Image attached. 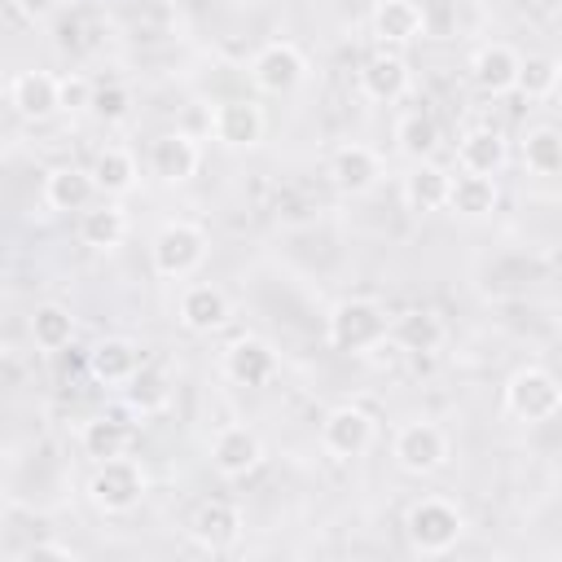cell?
Returning a JSON list of instances; mask_svg holds the SVG:
<instances>
[{
	"label": "cell",
	"instance_id": "cell-1",
	"mask_svg": "<svg viewBox=\"0 0 562 562\" xmlns=\"http://www.w3.org/2000/svg\"><path fill=\"white\" fill-rule=\"evenodd\" d=\"M461 536H465V509L448 496H417L404 509V540L422 558L452 553L461 544Z\"/></svg>",
	"mask_w": 562,
	"mask_h": 562
},
{
	"label": "cell",
	"instance_id": "cell-2",
	"mask_svg": "<svg viewBox=\"0 0 562 562\" xmlns=\"http://www.w3.org/2000/svg\"><path fill=\"white\" fill-rule=\"evenodd\" d=\"M325 338L334 351H351V356H364L373 351L382 338H391V321H386V307L378 299H342L329 307V321H325Z\"/></svg>",
	"mask_w": 562,
	"mask_h": 562
},
{
	"label": "cell",
	"instance_id": "cell-3",
	"mask_svg": "<svg viewBox=\"0 0 562 562\" xmlns=\"http://www.w3.org/2000/svg\"><path fill=\"white\" fill-rule=\"evenodd\" d=\"M149 492V470L136 461V457H110V461H97V470L88 474V501L92 509L119 518V514H132Z\"/></svg>",
	"mask_w": 562,
	"mask_h": 562
},
{
	"label": "cell",
	"instance_id": "cell-4",
	"mask_svg": "<svg viewBox=\"0 0 562 562\" xmlns=\"http://www.w3.org/2000/svg\"><path fill=\"white\" fill-rule=\"evenodd\" d=\"M206 259V228L193 220H171L154 233L149 241V263L162 281H184L202 268Z\"/></svg>",
	"mask_w": 562,
	"mask_h": 562
},
{
	"label": "cell",
	"instance_id": "cell-5",
	"mask_svg": "<svg viewBox=\"0 0 562 562\" xmlns=\"http://www.w3.org/2000/svg\"><path fill=\"white\" fill-rule=\"evenodd\" d=\"M505 413L518 417V422H527V426L553 422L562 413V382L544 364L514 369L509 382H505Z\"/></svg>",
	"mask_w": 562,
	"mask_h": 562
},
{
	"label": "cell",
	"instance_id": "cell-6",
	"mask_svg": "<svg viewBox=\"0 0 562 562\" xmlns=\"http://www.w3.org/2000/svg\"><path fill=\"white\" fill-rule=\"evenodd\" d=\"M391 457H395V465H400L404 474H435V470L448 465L452 439H448V430H443L439 422H422V417H417V422H404V426L395 430Z\"/></svg>",
	"mask_w": 562,
	"mask_h": 562
},
{
	"label": "cell",
	"instance_id": "cell-7",
	"mask_svg": "<svg viewBox=\"0 0 562 562\" xmlns=\"http://www.w3.org/2000/svg\"><path fill=\"white\" fill-rule=\"evenodd\" d=\"M373 439H378V422H373V413L360 408V404H338V408H329L325 422H321V448H325V457H334V461H356V457H364V452L373 448Z\"/></svg>",
	"mask_w": 562,
	"mask_h": 562
},
{
	"label": "cell",
	"instance_id": "cell-8",
	"mask_svg": "<svg viewBox=\"0 0 562 562\" xmlns=\"http://www.w3.org/2000/svg\"><path fill=\"white\" fill-rule=\"evenodd\" d=\"M307 79V57L294 40H268L250 57V83L268 97H285Z\"/></svg>",
	"mask_w": 562,
	"mask_h": 562
},
{
	"label": "cell",
	"instance_id": "cell-9",
	"mask_svg": "<svg viewBox=\"0 0 562 562\" xmlns=\"http://www.w3.org/2000/svg\"><path fill=\"white\" fill-rule=\"evenodd\" d=\"M211 465H215V474H224V479H246V474H255V470L263 465V439H259V430H250V426H241V422L220 426L215 439H211Z\"/></svg>",
	"mask_w": 562,
	"mask_h": 562
},
{
	"label": "cell",
	"instance_id": "cell-10",
	"mask_svg": "<svg viewBox=\"0 0 562 562\" xmlns=\"http://www.w3.org/2000/svg\"><path fill=\"white\" fill-rule=\"evenodd\" d=\"M263 127H268L263 110L255 101H246V97H228V101H220L211 110V136L224 149H255L263 140Z\"/></svg>",
	"mask_w": 562,
	"mask_h": 562
},
{
	"label": "cell",
	"instance_id": "cell-11",
	"mask_svg": "<svg viewBox=\"0 0 562 562\" xmlns=\"http://www.w3.org/2000/svg\"><path fill=\"white\" fill-rule=\"evenodd\" d=\"M202 167V145L189 132H162L149 140V176L162 184H189Z\"/></svg>",
	"mask_w": 562,
	"mask_h": 562
},
{
	"label": "cell",
	"instance_id": "cell-12",
	"mask_svg": "<svg viewBox=\"0 0 562 562\" xmlns=\"http://www.w3.org/2000/svg\"><path fill=\"white\" fill-rule=\"evenodd\" d=\"M241 509L233 505V501H202L193 514H189V540L198 544V549H206V553H224V549H233L237 540H241Z\"/></svg>",
	"mask_w": 562,
	"mask_h": 562
},
{
	"label": "cell",
	"instance_id": "cell-13",
	"mask_svg": "<svg viewBox=\"0 0 562 562\" xmlns=\"http://www.w3.org/2000/svg\"><path fill=\"white\" fill-rule=\"evenodd\" d=\"M9 105L26 119V123H44L53 114H61V75L53 70H22L9 79Z\"/></svg>",
	"mask_w": 562,
	"mask_h": 562
},
{
	"label": "cell",
	"instance_id": "cell-14",
	"mask_svg": "<svg viewBox=\"0 0 562 562\" xmlns=\"http://www.w3.org/2000/svg\"><path fill=\"white\" fill-rule=\"evenodd\" d=\"M470 79L479 92L487 97H505V92H518V79H522V53L514 44H483L474 57H470Z\"/></svg>",
	"mask_w": 562,
	"mask_h": 562
},
{
	"label": "cell",
	"instance_id": "cell-15",
	"mask_svg": "<svg viewBox=\"0 0 562 562\" xmlns=\"http://www.w3.org/2000/svg\"><path fill=\"white\" fill-rule=\"evenodd\" d=\"M356 83H360V97H364V101L391 105V101H400V97L413 88V70H408V61H404L395 48H382V53H373V57L360 66Z\"/></svg>",
	"mask_w": 562,
	"mask_h": 562
},
{
	"label": "cell",
	"instance_id": "cell-16",
	"mask_svg": "<svg viewBox=\"0 0 562 562\" xmlns=\"http://www.w3.org/2000/svg\"><path fill=\"white\" fill-rule=\"evenodd\" d=\"M228 316H233V303H228V294H224L220 285H211V281H193V285L180 290L176 321H180L189 334H215V329L228 325Z\"/></svg>",
	"mask_w": 562,
	"mask_h": 562
},
{
	"label": "cell",
	"instance_id": "cell-17",
	"mask_svg": "<svg viewBox=\"0 0 562 562\" xmlns=\"http://www.w3.org/2000/svg\"><path fill=\"white\" fill-rule=\"evenodd\" d=\"M378 180H382V154L373 145L351 140V145H338L329 154V184L338 193H351L356 198V193H369Z\"/></svg>",
	"mask_w": 562,
	"mask_h": 562
},
{
	"label": "cell",
	"instance_id": "cell-18",
	"mask_svg": "<svg viewBox=\"0 0 562 562\" xmlns=\"http://www.w3.org/2000/svg\"><path fill=\"white\" fill-rule=\"evenodd\" d=\"M140 364H145L140 347L132 338H123V334H110V338H101V342L88 347V373L101 386H119L123 391L140 373Z\"/></svg>",
	"mask_w": 562,
	"mask_h": 562
},
{
	"label": "cell",
	"instance_id": "cell-19",
	"mask_svg": "<svg viewBox=\"0 0 562 562\" xmlns=\"http://www.w3.org/2000/svg\"><path fill=\"white\" fill-rule=\"evenodd\" d=\"M224 378L237 382V386H268L277 378V351L272 342L255 338V334H241L224 347Z\"/></svg>",
	"mask_w": 562,
	"mask_h": 562
},
{
	"label": "cell",
	"instance_id": "cell-20",
	"mask_svg": "<svg viewBox=\"0 0 562 562\" xmlns=\"http://www.w3.org/2000/svg\"><path fill=\"white\" fill-rule=\"evenodd\" d=\"M369 31L382 48H404V44L426 35V9L417 0H378Z\"/></svg>",
	"mask_w": 562,
	"mask_h": 562
},
{
	"label": "cell",
	"instance_id": "cell-21",
	"mask_svg": "<svg viewBox=\"0 0 562 562\" xmlns=\"http://www.w3.org/2000/svg\"><path fill=\"white\" fill-rule=\"evenodd\" d=\"M97 193H101V189H97V180H92V167L57 162V167L44 176V206H48V211H88Z\"/></svg>",
	"mask_w": 562,
	"mask_h": 562
},
{
	"label": "cell",
	"instance_id": "cell-22",
	"mask_svg": "<svg viewBox=\"0 0 562 562\" xmlns=\"http://www.w3.org/2000/svg\"><path fill=\"white\" fill-rule=\"evenodd\" d=\"M509 162V140L501 127H470L457 140V167L470 176H496Z\"/></svg>",
	"mask_w": 562,
	"mask_h": 562
},
{
	"label": "cell",
	"instance_id": "cell-23",
	"mask_svg": "<svg viewBox=\"0 0 562 562\" xmlns=\"http://www.w3.org/2000/svg\"><path fill=\"white\" fill-rule=\"evenodd\" d=\"M448 193H452V176L439 162H413V171L400 184V198L413 215H430V211H448Z\"/></svg>",
	"mask_w": 562,
	"mask_h": 562
},
{
	"label": "cell",
	"instance_id": "cell-24",
	"mask_svg": "<svg viewBox=\"0 0 562 562\" xmlns=\"http://www.w3.org/2000/svg\"><path fill=\"white\" fill-rule=\"evenodd\" d=\"M391 338L400 351H413V356H426V351H439L443 338H448V325L439 312L430 307H408L391 321Z\"/></svg>",
	"mask_w": 562,
	"mask_h": 562
},
{
	"label": "cell",
	"instance_id": "cell-25",
	"mask_svg": "<svg viewBox=\"0 0 562 562\" xmlns=\"http://www.w3.org/2000/svg\"><path fill=\"white\" fill-rule=\"evenodd\" d=\"M92 180H97L101 198H123V193L136 189V180H140V162H136L132 149H123V145H105V149H97V158H92Z\"/></svg>",
	"mask_w": 562,
	"mask_h": 562
},
{
	"label": "cell",
	"instance_id": "cell-26",
	"mask_svg": "<svg viewBox=\"0 0 562 562\" xmlns=\"http://www.w3.org/2000/svg\"><path fill=\"white\" fill-rule=\"evenodd\" d=\"M501 202V189H496V176H452V193H448V211L461 215V220H487Z\"/></svg>",
	"mask_w": 562,
	"mask_h": 562
},
{
	"label": "cell",
	"instance_id": "cell-27",
	"mask_svg": "<svg viewBox=\"0 0 562 562\" xmlns=\"http://www.w3.org/2000/svg\"><path fill=\"white\" fill-rule=\"evenodd\" d=\"M132 439H136V430H132L123 417H105V413H101V417H88L83 430H79V448H83V457H92V461L127 457Z\"/></svg>",
	"mask_w": 562,
	"mask_h": 562
},
{
	"label": "cell",
	"instance_id": "cell-28",
	"mask_svg": "<svg viewBox=\"0 0 562 562\" xmlns=\"http://www.w3.org/2000/svg\"><path fill=\"white\" fill-rule=\"evenodd\" d=\"M439 140H443V132H439V123H435L430 110H408V114H400V123H395V149H400L408 162H430L435 149H439Z\"/></svg>",
	"mask_w": 562,
	"mask_h": 562
},
{
	"label": "cell",
	"instance_id": "cell-29",
	"mask_svg": "<svg viewBox=\"0 0 562 562\" xmlns=\"http://www.w3.org/2000/svg\"><path fill=\"white\" fill-rule=\"evenodd\" d=\"M26 329H31V342L44 351V356H57V351H66L70 342H75V316H70V307L66 303H40L35 312H31V321H26Z\"/></svg>",
	"mask_w": 562,
	"mask_h": 562
},
{
	"label": "cell",
	"instance_id": "cell-30",
	"mask_svg": "<svg viewBox=\"0 0 562 562\" xmlns=\"http://www.w3.org/2000/svg\"><path fill=\"white\" fill-rule=\"evenodd\" d=\"M127 237V211L119 202H97L79 215V241L92 250H114Z\"/></svg>",
	"mask_w": 562,
	"mask_h": 562
},
{
	"label": "cell",
	"instance_id": "cell-31",
	"mask_svg": "<svg viewBox=\"0 0 562 562\" xmlns=\"http://www.w3.org/2000/svg\"><path fill=\"white\" fill-rule=\"evenodd\" d=\"M171 391L176 386H171V373L162 364H140V373L123 386V395L136 413H162L171 404Z\"/></svg>",
	"mask_w": 562,
	"mask_h": 562
},
{
	"label": "cell",
	"instance_id": "cell-32",
	"mask_svg": "<svg viewBox=\"0 0 562 562\" xmlns=\"http://www.w3.org/2000/svg\"><path fill=\"white\" fill-rule=\"evenodd\" d=\"M522 167L531 176H558L562 171V132L540 123L522 136Z\"/></svg>",
	"mask_w": 562,
	"mask_h": 562
},
{
	"label": "cell",
	"instance_id": "cell-33",
	"mask_svg": "<svg viewBox=\"0 0 562 562\" xmlns=\"http://www.w3.org/2000/svg\"><path fill=\"white\" fill-rule=\"evenodd\" d=\"M558 70H562V61H558V57H544V53L522 57V79H518V92H522V97H553Z\"/></svg>",
	"mask_w": 562,
	"mask_h": 562
},
{
	"label": "cell",
	"instance_id": "cell-34",
	"mask_svg": "<svg viewBox=\"0 0 562 562\" xmlns=\"http://www.w3.org/2000/svg\"><path fill=\"white\" fill-rule=\"evenodd\" d=\"M92 114H97L101 123H123V119L132 114V88L119 83V79L97 83V92H92Z\"/></svg>",
	"mask_w": 562,
	"mask_h": 562
},
{
	"label": "cell",
	"instance_id": "cell-35",
	"mask_svg": "<svg viewBox=\"0 0 562 562\" xmlns=\"http://www.w3.org/2000/svg\"><path fill=\"white\" fill-rule=\"evenodd\" d=\"M92 92H97V83H92L88 75H79V70L61 75V110H66V114L92 110Z\"/></svg>",
	"mask_w": 562,
	"mask_h": 562
},
{
	"label": "cell",
	"instance_id": "cell-36",
	"mask_svg": "<svg viewBox=\"0 0 562 562\" xmlns=\"http://www.w3.org/2000/svg\"><path fill=\"white\" fill-rule=\"evenodd\" d=\"M40 558H57V562H75L79 553H75L70 544H61V540H35V544H26V549H22V562H40Z\"/></svg>",
	"mask_w": 562,
	"mask_h": 562
},
{
	"label": "cell",
	"instance_id": "cell-37",
	"mask_svg": "<svg viewBox=\"0 0 562 562\" xmlns=\"http://www.w3.org/2000/svg\"><path fill=\"white\" fill-rule=\"evenodd\" d=\"M13 9H18L26 22H44V18H53L57 0H13Z\"/></svg>",
	"mask_w": 562,
	"mask_h": 562
},
{
	"label": "cell",
	"instance_id": "cell-38",
	"mask_svg": "<svg viewBox=\"0 0 562 562\" xmlns=\"http://www.w3.org/2000/svg\"><path fill=\"white\" fill-rule=\"evenodd\" d=\"M553 101H562V70H558V83H553Z\"/></svg>",
	"mask_w": 562,
	"mask_h": 562
}]
</instances>
